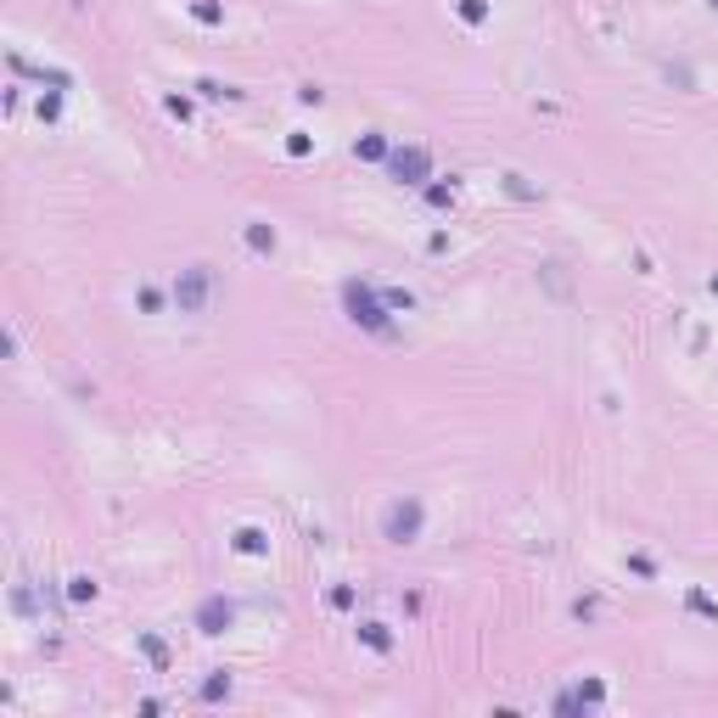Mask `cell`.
<instances>
[{
	"instance_id": "6da1fadb",
	"label": "cell",
	"mask_w": 718,
	"mask_h": 718,
	"mask_svg": "<svg viewBox=\"0 0 718 718\" xmlns=\"http://www.w3.org/2000/svg\"><path fill=\"white\" fill-rule=\"evenodd\" d=\"M208 298H214V270H208V264H191L186 275L174 281V303H180V314H203V309H208Z\"/></svg>"
},
{
	"instance_id": "ba28073f",
	"label": "cell",
	"mask_w": 718,
	"mask_h": 718,
	"mask_svg": "<svg viewBox=\"0 0 718 718\" xmlns=\"http://www.w3.org/2000/svg\"><path fill=\"white\" fill-rule=\"evenodd\" d=\"M365 640H371L376 651H388V634H382V623H365Z\"/></svg>"
},
{
	"instance_id": "5b68a950",
	"label": "cell",
	"mask_w": 718,
	"mask_h": 718,
	"mask_svg": "<svg viewBox=\"0 0 718 718\" xmlns=\"http://www.w3.org/2000/svg\"><path fill=\"white\" fill-rule=\"evenodd\" d=\"M247 242H253L258 253H270V247H275V230H270V225H247Z\"/></svg>"
},
{
	"instance_id": "9c48e42d",
	"label": "cell",
	"mask_w": 718,
	"mask_h": 718,
	"mask_svg": "<svg viewBox=\"0 0 718 718\" xmlns=\"http://www.w3.org/2000/svg\"><path fill=\"white\" fill-rule=\"evenodd\" d=\"M460 12H466V23H483V0H466Z\"/></svg>"
},
{
	"instance_id": "52a82bcc",
	"label": "cell",
	"mask_w": 718,
	"mask_h": 718,
	"mask_svg": "<svg viewBox=\"0 0 718 718\" xmlns=\"http://www.w3.org/2000/svg\"><path fill=\"white\" fill-rule=\"evenodd\" d=\"M68 595H73V601H90V595H96V584H90V578H73V589H68Z\"/></svg>"
},
{
	"instance_id": "277c9868",
	"label": "cell",
	"mask_w": 718,
	"mask_h": 718,
	"mask_svg": "<svg viewBox=\"0 0 718 718\" xmlns=\"http://www.w3.org/2000/svg\"><path fill=\"white\" fill-rule=\"evenodd\" d=\"M388 168L404 180V186H421V180H427V168H432V157H427L421 146H399V152L388 157Z\"/></svg>"
},
{
	"instance_id": "3957f363",
	"label": "cell",
	"mask_w": 718,
	"mask_h": 718,
	"mask_svg": "<svg viewBox=\"0 0 718 718\" xmlns=\"http://www.w3.org/2000/svg\"><path fill=\"white\" fill-rule=\"evenodd\" d=\"M342 303H348V314H353L359 325H371V331H388V320H382V303H376V292H371V286L348 281V286H342Z\"/></svg>"
},
{
	"instance_id": "7a4b0ae2",
	"label": "cell",
	"mask_w": 718,
	"mask_h": 718,
	"mask_svg": "<svg viewBox=\"0 0 718 718\" xmlns=\"http://www.w3.org/2000/svg\"><path fill=\"white\" fill-rule=\"evenodd\" d=\"M382 533L393 538V545H410V538L421 533V505H416V499H393V505L382 511Z\"/></svg>"
},
{
	"instance_id": "8992f818",
	"label": "cell",
	"mask_w": 718,
	"mask_h": 718,
	"mask_svg": "<svg viewBox=\"0 0 718 718\" xmlns=\"http://www.w3.org/2000/svg\"><path fill=\"white\" fill-rule=\"evenodd\" d=\"M236 545H242V550H264V533L247 527V533H236Z\"/></svg>"
},
{
	"instance_id": "30bf717a",
	"label": "cell",
	"mask_w": 718,
	"mask_h": 718,
	"mask_svg": "<svg viewBox=\"0 0 718 718\" xmlns=\"http://www.w3.org/2000/svg\"><path fill=\"white\" fill-rule=\"evenodd\" d=\"M712 292H718V281H712Z\"/></svg>"
}]
</instances>
